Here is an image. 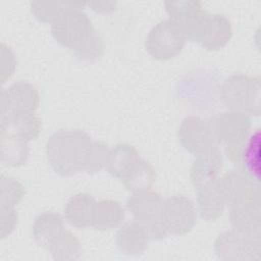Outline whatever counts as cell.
I'll return each mask as SVG.
<instances>
[{"mask_svg":"<svg viewBox=\"0 0 261 261\" xmlns=\"http://www.w3.org/2000/svg\"><path fill=\"white\" fill-rule=\"evenodd\" d=\"M222 168V156L218 148L196 156L190 178L197 191L217 179Z\"/></svg>","mask_w":261,"mask_h":261,"instance_id":"obj_15","label":"cell"},{"mask_svg":"<svg viewBox=\"0 0 261 261\" xmlns=\"http://www.w3.org/2000/svg\"><path fill=\"white\" fill-rule=\"evenodd\" d=\"M156 173L153 166L140 158L121 180L128 191L139 193L149 191L154 185Z\"/></svg>","mask_w":261,"mask_h":261,"instance_id":"obj_23","label":"cell"},{"mask_svg":"<svg viewBox=\"0 0 261 261\" xmlns=\"http://www.w3.org/2000/svg\"><path fill=\"white\" fill-rule=\"evenodd\" d=\"M151 240L148 228L137 220L122 225L117 231L116 244L119 250L129 256H138L143 254Z\"/></svg>","mask_w":261,"mask_h":261,"instance_id":"obj_16","label":"cell"},{"mask_svg":"<svg viewBox=\"0 0 261 261\" xmlns=\"http://www.w3.org/2000/svg\"><path fill=\"white\" fill-rule=\"evenodd\" d=\"M123 219L124 210L117 201H97L92 227L99 230L113 229L121 225Z\"/></svg>","mask_w":261,"mask_h":261,"instance_id":"obj_21","label":"cell"},{"mask_svg":"<svg viewBox=\"0 0 261 261\" xmlns=\"http://www.w3.org/2000/svg\"><path fill=\"white\" fill-rule=\"evenodd\" d=\"M93 140L80 129H60L47 141L46 154L52 169L61 176H71L84 170Z\"/></svg>","mask_w":261,"mask_h":261,"instance_id":"obj_2","label":"cell"},{"mask_svg":"<svg viewBox=\"0 0 261 261\" xmlns=\"http://www.w3.org/2000/svg\"><path fill=\"white\" fill-rule=\"evenodd\" d=\"M28 142L8 129H1V161L8 166L17 167L29 158Z\"/></svg>","mask_w":261,"mask_h":261,"instance_id":"obj_18","label":"cell"},{"mask_svg":"<svg viewBox=\"0 0 261 261\" xmlns=\"http://www.w3.org/2000/svg\"><path fill=\"white\" fill-rule=\"evenodd\" d=\"M178 139L182 147L195 156L218 148L209 124L197 116H188L182 119Z\"/></svg>","mask_w":261,"mask_h":261,"instance_id":"obj_10","label":"cell"},{"mask_svg":"<svg viewBox=\"0 0 261 261\" xmlns=\"http://www.w3.org/2000/svg\"><path fill=\"white\" fill-rule=\"evenodd\" d=\"M260 80L243 73L227 77L221 88V100L234 111L258 116L261 112Z\"/></svg>","mask_w":261,"mask_h":261,"instance_id":"obj_3","label":"cell"},{"mask_svg":"<svg viewBox=\"0 0 261 261\" xmlns=\"http://www.w3.org/2000/svg\"><path fill=\"white\" fill-rule=\"evenodd\" d=\"M40 104L37 89L27 83L17 82L1 92V124L11 118L29 113H35Z\"/></svg>","mask_w":261,"mask_h":261,"instance_id":"obj_7","label":"cell"},{"mask_svg":"<svg viewBox=\"0 0 261 261\" xmlns=\"http://www.w3.org/2000/svg\"><path fill=\"white\" fill-rule=\"evenodd\" d=\"M197 201L200 214L207 221L219 218L225 208V203L217 188L216 180L198 191Z\"/></svg>","mask_w":261,"mask_h":261,"instance_id":"obj_22","label":"cell"},{"mask_svg":"<svg viewBox=\"0 0 261 261\" xmlns=\"http://www.w3.org/2000/svg\"><path fill=\"white\" fill-rule=\"evenodd\" d=\"M17 223V214L14 208L1 207V238H5L15 227Z\"/></svg>","mask_w":261,"mask_h":261,"instance_id":"obj_30","label":"cell"},{"mask_svg":"<svg viewBox=\"0 0 261 261\" xmlns=\"http://www.w3.org/2000/svg\"><path fill=\"white\" fill-rule=\"evenodd\" d=\"M51 34L54 40L70 49L83 61H96L104 52V43L92 21L82 9L65 12L53 23Z\"/></svg>","mask_w":261,"mask_h":261,"instance_id":"obj_1","label":"cell"},{"mask_svg":"<svg viewBox=\"0 0 261 261\" xmlns=\"http://www.w3.org/2000/svg\"><path fill=\"white\" fill-rule=\"evenodd\" d=\"M164 5L170 18L177 21L178 23H185L189 21L203 10L201 2L193 0L166 1Z\"/></svg>","mask_w":261,"mask_h":261,"instance_id":"obj_27","label":"cell"},{"mask_svg":"<svg viewBox=\"0 0 261 261\" xmlns=\"http://www.w3.org/2000/svg\"><path fill=\"white\" fill-rule=\"evenodd\" d=\"M215 252L223 260H258L260 238L249 237L236 230L224 231L215 241Z\"/></svg>","mask_w":261,"mask_h":261,"instance_id":"obj_9","label":"cell"},{"mask_svg":"<svg viewBox=\"0 0 261 261\" xmlns=\"http://www.w3.org/2000/svg\"><path fill=\"white\" fill-rule=\"evenodd\" d=\"M229 219L233 230L254 238H260V197L229 207Z\"/></svg>","mask_w":261,"mask_h":261,"instance_id":"obj_13","label":"cell"},{"mask_svg":"<svg viewBox=\"0 0 261 261\" xmlns=\"http://www.w3.org/2000/svg\"><path fill=\"white\" fill-rule=\"evenodd\" d=\"M64 230L62 217L58 213L47 211L40 214L33 224V236L36 242L48 249L52 241Z\"/></svg>","mask_w":261,"mask_h":261,"instance_id":"obj_20","label":"cell"},{"mask_svg":"<svg viewBox=\"0 0 261 261\" xmlns=\"http://www.w3.org/2000/svg\"><path fill=\"white\" fill-rule=\"evenodd\" d=\"M161 220L168 234H186L196 224L197 210L191 199L174 195L163 200Z\"/></svg>","mask_w":261,"mask_h":261,"instance_id":"obj_8","label":"cell"},{"mask_svg":"<svg viewBox=\"0 0 261 261\" xmlns=\"http://www.w3.org/2000/svg\"><path fill=\"white\" fill-rule=\"evenodd\" d=\"M1 129H8L30 142L39 137L41 132V121L35 113L15 116L1 124Z\"/></svg>","mask_w":261,"mask_h":261,"instance_id":"obj_26","label":"cell"},{"mask_svg":"<svg viewBox=\"0 0 261 261\" xmlns=\"http://www.w3.org/2000/svg\"><path fill=\"white\" fill-rule=\"evenodd\" d=\"M108 154L109 149L105 144L93 141L89 148L83 171L88 173H97L104 169L107 164Z\"/></svg>","mask_w":261,"mask_h":261,"instance_id":"obj_28","label":"cell"},{"mask_svg":"<svg viewBox=\"0 0 261 261\" xmlns=\"http://www.w3.org/2000/svg\"><path fill=\"white\" fill-rule=\"evenodd\" d=\"M97 201L87 193L72 196L64 207L65 219L76 228L92 227Z\"/></svg>","mask_w":261,"mask_h":261,"instance_id":"obj_17","label":"cell"},{"mask_svg":"<svg viewBox=\"0 0 261 261\" xmlns=\"http://www.w3.org/2000/svg\"><path fill=\"white\" fill-rule=\"evenodd\" d=\"M216 185L225 206L228 207L260 197L259 184L252 180L239 169L231 170L216 179Z\"/></svg>","mask_w":261,"mask_h":261,"instance_id":"obj_11","label":"cell"},{"mask_svg":"<svg viewBox=\"0 0 261 261\" xmlns=\"http://www.w3.org/2000/svg\"><path fill=\"white\" fill-rule=\"evenodd\" d=\"M229 160L238 165L252 180L259 184L260 178V130L249 134L245 141L228 156Z\"/></svg>","mask_w":261,"mask_h":261,"instance_id":"obj_12","label":"cell"},{"mask_svg":"<svg viewBox=\"0 0 261 261\" xmlns=\"http://www.w3.org/2000/svg\"><path fill=\"white\" fill-rule=\"evenodd\" d=\"M231 36V23L225 15L208 13L199 44L206 50L216 51L222 49L229 42Z\"/></svg>","mask_w":261,"mask_h":261,"instance_id":"obj_14","label":"cell"},{"mask_svg":"<svg viewBox=\"0 0 261 261\" xmlns=\"http://www.w3.org/2000/svg\"><path fill=\"white\" fill-rule=\"evenodd\" d=\"M186 41L180 24L168 18L158 22L149 32L145 41V48L155 59L169 60L182 51Z\"/></svg>","mask_w":261,"mask_h":261,"instance_id":"obj_4","label":"cell"},{"mask_svg":"<svg viewBox=\"0 0 261 261\" xmlns=\"http://www.w3.org/2000/svg\"><path fill=\"white\" fill-rule=\"evenodd\" d=\"M85 5V2L37 1L31 3V10L35 17L40 21L53 23L65 12L73 9H83Z\"/></svg>","mask_w":261,"mask_h":261,"instance_id":"obj_24","label":"cell"},{"mask_svg":"<svg viewBox=\"0 0 261 261\" xmlns=\"http://www.w3.org/2000/svg\"><path fill=\"white\" fill-rule=\"evenodd\" d=\"M162 203L160 195L152 191L133 193L126 202L134 219L148 228L151 239L161 240L168 234L161 220Z\"/></svg>","mask_w":261,"mask_h":261,"instance_id":"obj_5","label":"cell"},{"mask_svg":"<svg viewBox=\"0 0 261 261\" xmlns=\"http://www.w3.org/2000/svg\"><path fill=\"white\" fill-rule=\"evenodd\" d=\"M48 250L55 260H77L81 256V244L77 238L64 229L49 245Z\"/></svg>","mask_w":261,"mask_h":261,"instance_id":"obj_25","label":"cell"},{"mask_svg":"<svg viewBox=\"0 0 261 261\" xmlns=\"http://www.w3.org/2000/svg\"><path fill=\"white\" fill-rule=\"evenodd\" d=\"M208 124L218 145L225 146L226 154L233 151L245 141L251 128L247 114L234 110L216 114Z\"/></svg>","mask_w":261,"mask_h":261,"instance_id":"obj_6","label":"cell"},{"mask_svg":"<svg viewBox=\"0 0 261 261\" xmlns=\"http://www.w3.org/2000/svg\"><path fill=\"white\" fill-rule=\"evenodd\" d=\"M24 196L22 185L14 178L1 175V207L14 208Z\"/></svg>","mask_w":261,"mask_h":261,"instance_id":"obj_29","label":"cell"},{"mask_svg":"<svg viewBox=\"0 0 261 261\" xmlns=\"http://www.w3.org/2000/svg\"><path fill=\"white\" fill-rule=\"evenodd\" d=\"M140 159L137 149L129 144H117L109 150L105 169L113 176L122 179Z\"/></svg>","mask_w":261,"mask_h":261,"instance_id":"obj_19","label":"cell"}]
</instances>
